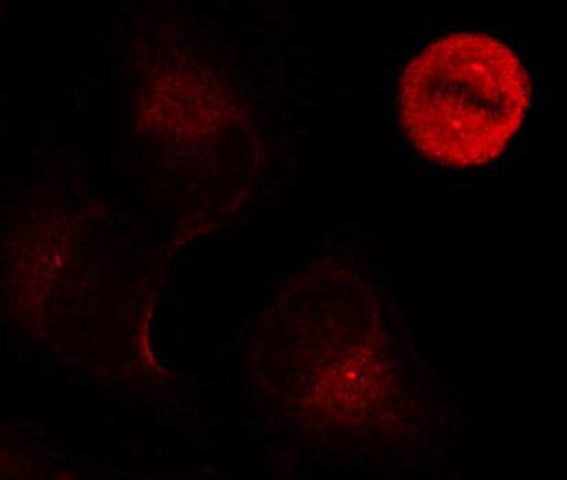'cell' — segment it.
<instances>
[{
  "label": "cell",
  "instance_id": "obj_1",
  "mask_svg": "<svg viewBox=\"0 0 567 480\" xmlns=\"http://www.w3.org/2000/svg\"><path fill=\"white\" fill-rule=\"evenodd\" d=\"M530 103L528 72L488 33L446 34L423 49L401 80L406 134L423 156L472 167L501 156Z\"/></svg>",
  "mask_w": 567,
  "mask_h": 480
}]
</instances>
